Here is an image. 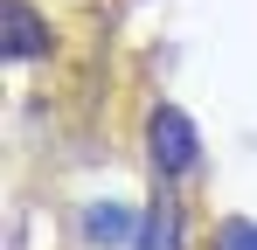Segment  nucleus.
<instances>
[{
  "label": "nucleus",
  "mask_w": 257,
  "mask_h": 250,
  "mask_svg": "<svg viewBox=\"0 0 257 250\" xmlns=\"http://www.w3.org/2000/svg\"><path fill=\"white\" fill-rule=\"evenodd\" d=\"M215 250H257V229L250 222H229V229L215 236Z\"/></svg>",
  "instance_id": "nucleus-3"
},
{
  "label": "nucleus",
  "mask_w": 257,
  "mask_h": 250,
  "mask_svg": "<svg viewBox=\"0 0 257 250\" xmlns=\"http://www.w3.org/2000/svg\"><path fill=\"white\" fill-rule=\"evenodd\" d=\"M146 146H153V167H160V174H188V167H195V125L181 118V111H153Z\"/></svg>",
  "instance_id": "nucleus-1"
},
{
  "label": "nucleus",
  "mask_w": 257,
  "mask_h": 250,
  "mask_svg": "<svg viewBox=\"0 0 257 250\" xmlns=\"http://www.w3.org/2000/svg\"><path fill=\"white\" fill-rule=\"evenodd\" d=\"M7 56H42V14L7 0Z\"/></svg>",
  "instance_id": "nucleus-2"
}]
</instances>
